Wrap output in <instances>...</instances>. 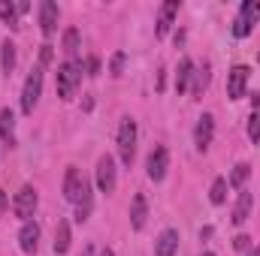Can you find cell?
<instances>
[{
	"instance_id": "603a6c76",
	"label": "cell",
	"mask_w": 260,
	"mask_h": 256,
	"mask_svg": "<svg viewBox=\"0 0 260 256\" xmlns=\"http://www.w3.org/2000/svg\"><path fill=\"white\" fill-rule=\"evenodd\" d=\"M248 175H251V166H248V163H236L233 172H230V178H227V184H230V187H242V184L248 181Z\"/></svg>"
},
{
	"instance_id": "9a60e30c",
	"label": "cell",
	"mask_w": 260,
	"mask_h": 256,
	"mask_svg": "<svg viewBox=\"0 0 260 256\" xmlns=\"http://www.w3.org/2000/svg\"><path fill=\"white\" fill-rule=\"evenodd\" d=\"M179 15V0H167L164 6H160V15H157V36H167L170 33V27H173V18Z\"/></svg>"
},
{
	"instance_id": "2e32d148",
	"label": "cell",
	"mask_w": 260,
	"mask_h": 256,
	"mask_svg": "<svg viewBox=\"0 0 260 256\" xmlns=\"http://www.w3.org/2000/svg\"><path fill=\"white\" fill-rule=\"evenodd\" d=\"M0 139L6 148H15V115H12V109H0Z\"/></svg>"
},
{
	"instance_id": "9c48e42d",
	"label": "cell",
	"mask_w": 260,
	"mask_h": 256,
	"mask_svg": "<svg viewBox=\"0 0 260 256\" xmlns=\"http://www.w3.org/2000/svg\"><path fill=\"white\" fill-rule=\"evenodd\" d=\"M248 75H251V69H248L245 64H236L230 72H227V97H230V100H242V97H245Z\"/></svg>"
},
{
	"instance_id": "44dd1931",
	"label": "cell",
	"mask_w": 260,
	"mask_h": 256,
	"mask_svg": "<svg viewBox=\"0 0 260 256\" xmlns=\"http://www.w3.org/2000/svg\"><path fill=\"white\" fill-rule=\"evenodd\" d=\"M79 49H82V36H79V30H76V27H67V30H64V52H67V58H70V61H76Z\"/></svg>"
},
{
	"instance_id": "7c38bea8",
	"label": "cell",
	"mask_w": 260,
	"mask_h": 256,
	"mask_svg": "<svg viewBox=\"0 0 260 256\" xmlns=\"http://www.w3.org/2000/svg\"><path fill=\"white\" fill-rule=\"evenodd\" d=\"M18 244H21L24 253H37V247H40V223L27 220L21 226V232H18Z\"/></svg>"
},
{
	"instance_id": "d4e9b609",
	"label": "cell",
	"mask_w": 260,
	"mask_h": 256,
	"mask_svg": "<svg viewBox=\"0 0 260 256\" xmlns=\"http://www.w3.org/2000/svg\"><path fill=\"white\" fill-rule=\"evenodd\" d=\"M0 18L12 27V30H18V12H15V3H9V0H0Z\"/></svg>"
},
{
	"instance_id": "4fadbf2b",
	"label": "cell",
	"mask_w": 260,
	"mask_h": 256,
	"mask_svg": "<svg viewBox=\"0 0 260 256\" xmlns=\"http://www.w3.org/2000/svg\"><path fill=\"white\" fill-rule=\"evenodd\" d=\"M176 253H179V232L164 229L154 241V256H176Z\"/></svg>"
},
{
	"instance_id": "1f68e13d",
	"label": "cell",
	"mask_w": 260,
	"mask_h": 256,
	"mask_svg": "<svg viewBox=\"0 0 260 256\" xmlns=\"http://www.w3.org/2000/svg\"><path fill=\"white\" fill-rule=\"evenodd\" d=\"M6 205H9V199H6V193L0 190V214H3V211H6Z\"/></svg>"
},
{
	"instance_id": "f546056e",
	"label": "cell",
	"mask_w": 260,
	"mask_h": 256,
	"mask_svg": "<svg viewBox=\"0 0 260 256\" xmlns=\"http://www.w3.org/2000/svg\"><path fill=\"white\" fill-rule=\"evenodd\" d=\"M52 61V46H43V52H40V66H46Z\"/></svg>"
},
{
	"instance_id": "5bb4252c",
	"label": "cell",
	"mask_w": 260,
	"mask_h": 256,
	"mask_svg": "<svg viewBox=\"0 0 260 256\" xmlns=\"http://www.w3.org/2000/svg\"><path fill=\"white\" fill-rule=\"evenodd\" d=\"M145 220H148V202L142 193H136L130 202V226L139 232V229H145Z\"/></svg>"
},
{
	"instance_id": "52a82bcc",
	"label": "cell",
	"mask_w": 260,
	"mask_h": 256,
	"mask_svg": "<svg viewBox=\"0 0 260 256\" xmlns=\"http://www.w3.org/2000/svg\"><path fill=\"white\" fill-rule=\"evenodd\" d=\"M115 184H118V169H115V160L109 157V154H103L100 160H97V187L100 193H115Z\"/></svg>"
},
{
	"instance_id": "7a4b0ae2",
	"label": "cell",
	"mask_w": 260,
	"mask_h": 256,
	"mask_svg": "<svg viewBox=\"0 0 260 256\" xmlns=\"http://www.w3.org/2000/svg\"><path fill=\"white\" fill-rule=\"evenodd\" d=\"M82 72H85V66H82L79 58H76V61H64V64L58 66L55 84H58V97H61V100H73V94H76V88H79V81H82Z\"/></svg>"
},
{
	"instance_id": "cb8c5ba5",
	"label": "cell",
	"mask_w": 260,
	"mask_h": 256,
	"mask_svg": "<svg viewBox=\"0 0 260 256\" xmlns=\"http://www.w3.org/2000/svg\"><path fill=\"white\" fill-rule=\"evenodd\" d=\"M227 178H215L212 181V190H209V199H212V205H224L227 202Z\"/></svg>"
},
{
	"instance_id": "277c9868",
	"label": "cell",
	"mask_w": 260,
	"mask_h": 256,
	"mask_svg": "<svg viewBox=\"0 0 260 256\" xmlns=\"http://www.w3.org/2000/svg\"><path fill=\"white\" fill-rule=\"evenodd\" d=\"M257 18H260V3L257 0H245L242 6H239V15L233 18V36L236 39H245L248 33H251V27L257 24Z\"/></svg>"
},
{
	"instance_id": "8d00e7d4",
	"label": "cell",
	"mask_w": 260,
	"mask_h": 256,
	"mask_svg": "<svg viewBox=\"0 0 260 256\" xmlns=\"http://www.w3.org/2000/svg\"><path fill=\"white\" fill-rule=\"evenodd\" d=\"M257 61H260V55H257Z\"/></svg>"
},
{
	"instance_id": "8992f818",
	"label": "cell",
	"mask_w": 260,
	"mask_h": 256,
	"mask_svg": "<svg viewBox=\"0 0 260 256\" xmlns=\"http://www.w3.org/2000/svg\"><path fill=\"white\" fill-rule=\"evenodd\" d=\"M37 202H40L37 190H34L30 184H24L21 190L15 193V199H12V211H15V217L27 223V220L34 217V211H37Z\"/></svg>"
},
{
	"instance_id": "83f0119b",
	"label": "cell",
	"mask_w": 260,
	"mask_h": 256,
	"mask_svg": "<svg viewBox=\"0 0 260 256\" xmlns=\"http://www.w3.org/2000/svg\"><path fill=\"white\" fill-rule=\"evenodd\" d=\"M85 75H100V58H88V64H85Z\"/></svg>"
},
{
	"instance_id": "8fae6325",
	"label": "cell",
	"mask_w": 260,
	"mask_h": 256,
	"mask_svg": "<svg viewBox=\"0 0 260 256\" xmlns=\"http://www.w3.org/2000/svg\"><path fill=\"white\" fill-rule=\"evenodd\" d=\"M58 18H61L58 3H55V0H43V3H40V27H43L46 36H52V33L58 30Z\"/></svg>"
},
{
	"instance_id": "484cf974",
	"label": "cell",
	"mask_w": 260,
	"mask_h": 256,
	"mask_svg": "<svg viewBox=\"0 0 260 256\" xmlns=\"http://www.w3.org/2000/svg\"><path fill=\"white\" fill-rule=\"evenodd\" d=\"M248 139L260 145V115L257 112H251V118H248Z\"/></svg>"
},
{
	"instance_id": "ba28073f",
	"label": "cell",
	"mask_w": 260,
	"mask_h": 256,
	"mask_svg": "<svg viewBox=\"0 0 260 256\" xmlns=\"http://www.w3.org/2000/svg\"><path fill=\"white\" fill-rule=\"evenodd\" d=\"M167 169H170V151H167L164 145L151 148V154H148V160H145V172H148V178H151V181H164Z\"/></svg>"
},
{
	"instance_id": "e575fe53",
	"label": "cell",
	"mask_w": 260,
	"mask_h": 256,
	"mask_svg": "<svg viewBox=\"0 0 260 256\" xmlns=\"http://www.w3.org/2000/svg\"><path fill=\"white\" fill-rule=\"evenodd\" d=\"M248 256H260V247H251V250H248Z\"/></svg>"
},
{
	"instance_id": "d6a6232c",
	"label": "cell",
	"mask_w": 260,
	"mask_h": 256,
	"mask_svg": "<svg viewBox=\"0 0 260 256\" xmlns=\"http://www.w3.org/2000/svg\"><path fill=\"white\" fill-rule=\"evenodd\" d=\"M82 109H85V112H91V109H94V100H91V97H85V103H82Z\"/></svg>"
},
{
	"instance_id": "7402d4cb",
	"label": "cell",
	"mask_w": 260,
	"mask_h": 256,
	"mask_svg": "<svg viewBox=\"0 0 260 256\" xmlns=\"http://www.w3.org/2000/svg\"><path fill=\"white\" fill-rule=\"evenodd\" d=\"M0 49H3V52H0V66H3V72L9 75V72L15 69V42H9V39H6Z\"/></svg>"
},
{
	"instance_id": "4dcf8cb0",
	"label": "cell",
	"mask_w": 260,
	"mask_h": 256,
	"mask_svg": "<svg viewBox=\"0 0 260 256\" xmlns=\"http://www.w3.org/2000/svg\"><path fill=\"white\" fill-rule=\"evenodd\" d=\"M27 9H30V3H27V0H18V3H15V12H18V15H24Z\"/></svg>"
},
{
	"instance_id": "ac0fdd59",
	"label": "cell",
	"mask_w": 260,
	"mask_h": 256,
	"mask_svg": "<svg viewBox=\"0 0 260 256\" xmlns=\"http://www.w3.org/2000/svg\"><path fill=\"white\" fill-rule=\"evenodd\" d=\"M191 75H194V61L191 58H182L179 66H176V91L185 94L191 88Z\"/></svg>"
},
{
	"instance_id": "30bf717a",
	"label": "cell",
	"mask_w": 260,
	"mask_h": 256,
	"mask_svg": "<svg viewBox=\"0 0 260 256\" xmlns=\"http://www.w3.org/2000/svg\"><path fill=\"white\" fill-rule=\"evenodd\" d=\"M212 136H215V118H212V115H203V118L197 121V127H194V145H197V151H200V154H206V151H209Z\"/></svg>"
},
{
	"instance_id": "5b68a950",
	"label": "cell",
	"mask_w": 260,
	"mask_h": 256,
	"mask_svg": "<svg viewBox=\"0 0 260 256\" xmlns=\"http://www.w3.org/2000/svg\"><path fill=\"white\" fill-rule=\"evenodd\" d=\"M133 154H136V121L121 118V124H118V157L124 166H130Z\"/></svg>"
},
{
	"instance_id": "4316f807",
	"label": "cell",
	"mask_w": 260,
	"mask_h": 256,
	"mask_svg": "<svg viewBox=\"0 0 260 256\" xmlns=\"http://www.w3.org/2000/svg\"><path fill=\"white\" fill-rule=\"evenodd\" d=\"M124 61H127V58H124V52H115V55H112V64H109V72H112L115 78H118V75L124 72Z\"/></svg>"
},
{
	"instance_id": "ffe728a7",
	"label": "cell",
	"mask_w": 260,
	"mask_h": 256,
	"mask_svg": "<svg viewBox=\"0 0 260 256\" xmlns=\"http://www.w3.org/2000/svg\"><path fill=\"white\" fill-rule=\"evenodd\" d=\"M70 241H73V235H70V223L61 220V223H58V229H55V253L64 256L67 250H70Z\"/></svg>"
},
{
	"instance_id": "d6986e66",
	"label": "cell",
	"mask_w": 260,
	"mask_h": 256,
	"mask_svg": "<svg viewBox=\"0 0 260 256\" xmlns=\"http://www.w3.org/2000/svg\"><path fill=\"white\" fill-rule=\"evenodd\" d=\"M251 208H254V196H251V193H239L236 208H233V223H236V226H242V223L251 217Z\"/></svg>"
},
{
	"instance_id": "836d02e7",
	"label": "cell",
	"mask_w": 260,
	"mask_h": 256,
	"mask_svg": "<svg viewBox=\"0 0 260 256\" xmlns=\"http://www.w3.org/2000/svg\"><path fill=\"white\" fill-rule=\"evenodd\" d=\"M100 256H115V250H109V247H103V250H100Z\"/></svg>"
},
{
	"instance_id": "f1b7e54d",
	"label": "cell",
	"mask_w": 260,
	"mask_h": 256,
	"mask_svg": "<svg viewBox=\"0 0 260 256\" xmlns=\"http://www.w3.org/2000/svg\"><path fill=\"white\" fill-rule=\"evenodd\" d=\"M233 247L236 250H251V235H236L233 238Z\"/></svg>"
},
{
	"instance_id": "d590c367",
	"label": "cell",
	"mask_w": 260,
	"mask_h": 256,
	"mask_svg": "<svg viewBox=\"0 0 260 256\" xmlns=\"http://www.w3.org/2000/svg\"><path fill=\"white\" fill-rule=\"evenodd\" d=\"M200 256H215V253H209V250H206V253H200Z\"/></svg>"
},
{
	"instance_id": "6da1fadb",
	"label": "cell",
	"mask_w": 260,
	"mask_h": 256,
	"mask_svg": "<svg viewBox=\"0 0 260 256\" xmlns=\"http://www.w3.org/2000/svg\"><path fill=\"white\" fill-rule=\"evenodd\" d=\"M64 196H67V202H73L76 208H82V205H94V199H91V181L82 175V169H76V166L67 169Z\"/></svg>"
},
{
	"instance_id": "3957f363",
	"label": "cell",
	"mask_w": 260,
	"mask_h": 256,
	"mask_svg": "<svg viewBox=\"0 0 260 256\" xmlns=\"http://www.w3.org/2000/svg\"><path fill=\"white\" fill-rule=\"evenodd\" d=\"M40 97H43V66H34L30 75L24 78V88H21V112L34 115Z\"/></svg>"
},
{
	"instance_id": "e0dca14e",
	"label": "cell",
	"mask_w": 260,
	"mask_h": 256,
	"mask_svg": "<svg viewBox=\"0 0 260 256\" xmlns=\"http://www.w3.org/2000/svg\"><path fill=\"white\" fill-rule=\"evenodd\" d=\"M209 81H212V66L203 64V66H194V75H191V94L194 97H203L209 91Z\"/></svg>"
}]
</instances>
